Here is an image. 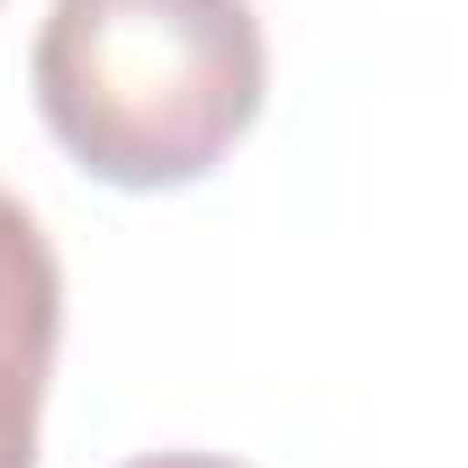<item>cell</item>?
<instances>
[{
	"instance_id": "6da1fadb",
	"label": "cell",
	"mask_w": 468,
	"mask_h": 468,
	"mask_svg": "<svg viewBox=\"0 0 468 468\" xmlns=\"http://www.w3.org/2000/svg\"><path fill=\"white\" fill-rule=\"evenodd\" d=\"M27 81L90 180L189 189L252 135L271 46L252 0H55Z\"/></svg>"
},
{
	"instance_id": "7a4b0ae2",
	"label": "cell",
	"mask_w": 468,
	"mask_h": 468,
	"mask_svg": "<svg viewBox=\"0 0 468 468\" xmlns=\"http://www.w3.org/2000/svg\"><path fill=\"white\" fill-rule=\"evenodd\" d=\"M55 343H63V261L46 226L0 189V468H37Z\"/></svg>"
},
{
	"instance_id": "3957f363",
	"label": "cell",
	"mask_w": 468,
	"mask_h": 468,
	"mask_svg": "<svg viewBox=\"0 0 468 468\" xmlns=\"http://www.w3.org/2000/svg\"><path fill=\"white\" fill-rule=\"evenodd\" d=\"M126 468H243V460H217V451H154V460H126Z\"/></svg>"
}]
</instances>
